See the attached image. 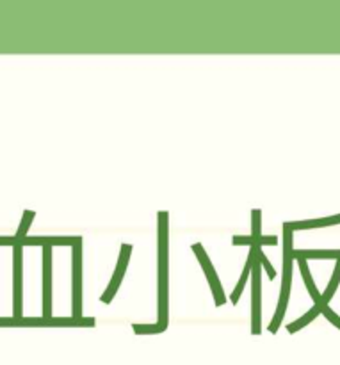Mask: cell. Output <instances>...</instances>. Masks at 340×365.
<instances>
[{
    "label": "cell",
    "mask_w": 340,
    "mask_h": 365,
    "mask_svg": "<svg viewBox=\"0 0 340 365\" xmlns=\"http://www.w3.org/2000/svg\"><path fill=\"white\" fill-rule=\"evenodd\" d=\"M292 232L284 227V282H282V294L280 303H278L277 316H274L273 323L269 324L271 334H277L280 328L282 321H284L285 310H287L289 296H291V284H292Z\"/></svg>",
    "instance_id": "obj_1"
},
{
    "label": "cell",
    "mask_w": 340,
    "mask_h": 365,
    "mask_svg": "<svg viewBox=\"0 0 340 365\" xmlns=\"http://www.w3.org/2000/svg\"><path fill=\"white\" fill-rule=\"evenodd\" d=\"M260 253V252H259ZM260 264L259 255H257L255 264H253L252 269V334L260 335L262 328H260V319H262V314H260V305H262V299H260V292H262V273H260Z\"/></svg>",
    "instance_id": "obj_2"
},
{
    "label": "cell",
    "mask_w": 340,
    "mask_h": 365,
    "mask_svg": "<svg viewBox=\"0 0 340 365\" xmlns=\"http://www.w3.org/2000/svg\"><path fill=\"white\" fill-rule=\"evenodd\" d=\"M191 250L196 253V259L200 260V264H202L203 271H205L207 280H209V284H210V291H212V296H214V302H216V305L217 307L225 305V303H227V298H225L223 287H221L220 278H217V274H216V269H214L212 262H210V259H209V257H207V253H205V250H203V246L200 245V242H195V245L191 246Z\"/></svg>",
    "instance_id": "obj_3"
},
{
    "label": "cell",
    "mask_w": 340,
    "mask_h": 365,
    "mask_svg": "<svg viewBox=\"0 0 340 365\" xmlns=\"http://www.w3.org/2000/svg\"><path fill=\"white\" fill-rule=\"evenodd\" d=\"M130 253H132V246L130 245H123V246H121L120 260H118L116 273H114L113 280H110V284H109V287H107V291L103 292V296H102V302L105 303V305H109V303L113 302L114 294H116L118 287H120L121 280H123L125 271H127V266H128V260H130Z\"/></svg>",
    "instance_id": "obj_4"
},
{
    "label": "cell",
    "mask_w": 340,
    "mask_h": 365,
    "mask_svg": "<svg viewBox=\"0 0 340 365\" xmlns=\"http://www.w3.org/2000/svg\"><path fill=\"white\" fill-rule=\"evenodd\" d=\"M82 241L77 242L73 248V316L75 319H81L82 316Z\"/></svg>",
    "instance_id": "obj_5"
},
{
    "label": "cell",
    "mask_w": 340,
    "mask_h": 365,
    "mask_svg": "<svg viewBox=\"0 0 340 365\" xmlns=\"http://www.w3.org/2000/svg\"><path fill=\"white\" fill-rule=\"evenodd\" d=\"M259 252H260V246H252V248H249L248 262H246L244 271H242L241 280H239V284L235 285V291L232 292V298L230 299H232V303H234V305H237V303H239V296H241V292L244 291V285H246V282H248L249 274H252L253 264H255V259H257V255H259Z\"/></svg>",
    "instance_id": "obj_6"
},
{
    "label": "cell",
    "mask_w": 340,
    "mask_h": 365,
    "mask_svg": "<svg viewBox=\"0 0 340 365\" xmlns=\"http://www.w3.org/2000/svg\"><path fill=\"white\" fill-rule=\"evenodd\" d=\"M340 223V214L330 217H321V220H306V221H292V223H285L284 227L289 228L291 232L294 230H309V228H321L330 227V225Z\"/></svg>",
    "instance_id": "obj_7"
},
{
    "label": "cell",
    "mask_w": 340,
    "mask_h": 365,
    "mask_svg": "<svg viewBox=\"0 0 340 365\" xmlns=\"http://www.w3.org/2000/svg\"><path fill=\"white\" fill-rule=\"evenodd\" d=\"M234 245L235 246H277L278 245V237L277 235H271V237H266V235H248V237H244V235H234Z\"/></svg>",
    "instance_id": "obj_8"
},
{
    "label": "cell",
    "mask_w": 340,
    "mask_h": 365,
    "mask_svg": "<svg viewBox=\"0 0 340 365\" xmlns=\"http://www.w3.org/2000/svg\"><path fill=\"white\" fill-rule=\"evenodd\" d=\"M292 259H340V250H294Z\"/></svg>",
    "instance_id": "obj_9"
},
{
    "label": "cell",
    "mask_w": 340,
    "mask_h": 365,
    "mask_svg": "<svg viewBox=\"0 0 340 365\" xmlns=\"http://www.w3.org/2000/svg\"><path fill=\"white\" fill-rule=\"evenodd\" d=\"M324 307H328V305H324L323 302L316 303V305H314V309L309 310V312H306L305 316L302 317V319H298V321H294V323L289 324V327H287L289 334H296V331H299V330H302V328H305L306 324L310 323V321H314L317 316H319V314H323Z\"/></svg>",
    "instance_id": "obj_10"
},
{
    "label": "cell",
    "mask_w": 340,
    "mask_h": 365,
    "mask_svg": "<svg viewBox=\"0 0 340 365\" xmlns=\"http://www.w3.org/2000/svg\"><path fill=\"white\" fill-rule=\"evenodd\" d=\"M298 266H299V269H302L303 278H305V284H306V289H309L310 296H312L314 302L319 303V302H321V294H319V291H317L316 282H314L312 274H310L309 264H306V260H305V259H298Z\"/></svg>",
    "instance_id": "obj_11"
},
{
    "label": "cell",
    "mask_w": 340,
    "mask_h": 365,
    "mask_svg": "<svg viewBox=\"0 0 340 365\" xmlns=\"http://www.w3.org/2000/svg\"><path fill=\"white\" fill-rule=\"evenodd\" d=\"M339 284H340V259L337 260V266H335V269H334V277H331L330 285H328V289L324 291V294L321 296V302H323L324 305H328V303H330L331 296H334L335 291H337Z\"/></svg>",
    "instance_id": "obj_12"
},
{
    "label": "cell",
    "mask_w": 340,
    "mask_h": 365,
    "mask_svg": "<svg viewBox=\"0 0 340 365\" xmlns=\"http://www.w3.org/2000/svg\"><path fill=\"white\" fill-rule=\"evenodd\" d=\"M45 316H50V248H45Z\"/></svg>",
    "instance_id": "obj_13"
},
{
    "label": "cell",
    "mask_w": 340,
    "mask_h": 365,
    "mask_svg": "<svg viewBox=\"0 0 340 365\" xmlns=\"http://www.w3.org/2000/svg\"><path fill=\"white\" fill-rule=\"evenodd\" d=\"M132 330L135 335H153V334H163L166 331V328L157 324H132Z\"/></svg>",
    "instance_id": "obj_14"
},
{
    "label": "cell",
    "mask_w": 340,
    "mask_h": 365,
    "mask_svg": "<svg viewBox=\"0 0 340 365\" xmlns=\"http://www.w3.org/2000/svg\"><path fill=\"white\" fill-rule=\"evenodd\" d=\"M259 259H260V264L264 266V269H266V273L269 274L271 280H274V278H277V271L273 269V266H271V262L267 260V257L262 253V250H260V253H259Z\"/></svg>",
    "instance_id": "obj_15"
},
{
    "label": "cell",
    "mask_w": 340,
    "mask_h": 365,
    "mask_svg": "<svg viewBox=\"0 0 340 365\" xmlns=\"http://www.w3.org/2000/svg\"><path fill=\"white\" fill-rule=\"evenodd\" d=\"M323 316L326 317V319L330 321V323H334L335 327H337L339 330H340V317L334 312V310L330 309V307H324V309H323Z\"/></svg>",
    "instance_id": "obj_16"
},
{
    "label": "cell",
    "mask_w": 340,
    "mask_h": 365,
    "mask_svg": "<svg viewBox=\"0 0 340 365\" xmlns=\"http://www.w3.org/2000/svg\"><path fill=\"white\" fill-rule=\"evenodd\" d=\"M31 220H32V212H25V220H24V223H21L20 232H18V237H21V235L27 232V227H29V223H31Z\"/></svg>",
    "instance_id": "obj_17"
}]
</instances>
